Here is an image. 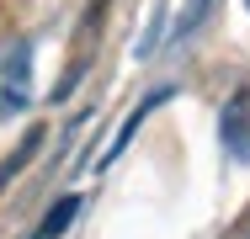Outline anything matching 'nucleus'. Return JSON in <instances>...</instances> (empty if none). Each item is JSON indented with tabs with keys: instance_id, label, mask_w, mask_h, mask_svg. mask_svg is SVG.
Masks as SVG:
<instances>
[{
	"instance_id": "nucleus-1",
	"label": "nucleus",
	"mask_w": 250,
	"mask_h": 239,
	"mask_svg": "<svg viewBox=\"0 0 250 239\" xmlns=\"http://www.w3.org/2000/svg\"><path fill=\"white\" fill-rule=\"evenodd\" d=\"M218 139H224V149H229L240 165H250V91H234L224 101V112H218Z\"/></svg>"
},
{
	"instance_id": "nucleus-2",
	"label": "nucleus",
	"mask_w": 250,
	"mask_h": 239,
	"mask_svg": "<svg viewBox=\"0 0 250 239\" xmlns=\"http://www.w3.org/2000/svg\"><path fill=\"white\" fill-rule=\"evenodd\" d=\"M27 106V43H16L5 53V80H0V112Z\"/></svg>"
},
{
	"instance_id": "nucleus-3",
	"label": "nucleus",
	"mask_w": 250,
	"mask_h": 239,
	"mask_svg": "<svg viewBox=\"0 0 250 239\" xmlns=\"http://www.w3.org/2000/svg\"><path fill=\"white\" fill-rule=\"evenodd\" d=\"M80 213H85V197H75V191H69V197H59L48 213L38 218V229H32L27 239H64V234H69V223H75Z\"/></svg>"
},
{
	"instance_id": "nucleus-4",
	"label": "nucleus",
	"mask_w": 250,
	"mask_h": 239,
	"mask_svg": "<svg viewBox=\"0 0 250 239\" xmlns=\"http://www.w3.org/2000/svg\"><path fill=\"white\" fill-rule=\"evenodd\" d=\"M160 101H170V85H165V91H149V96H144V101H139V106H133V117H128L123 128H117V139H112V149L101 154V170H106V165H117V154H123V149L133 143V133H139V122L149 117V112H154V106H160Z\"/></svg>"
},
{
	"instance_id": "nucleus-5",
	"label": "nucleus",
	"mask_w": 250,
	"mask_h": 239,
	"mask_svg": "<svg viewBox=\"0 0 250 239\" xmlns=\"http://www.w3.org/2000/svg\"><path fill=\"white\" fill-rule=\"evenodd\" d=\"M43 139H48V128H43V122H38V128H27V139L16 143V149L5 154V165H0V186H11V181H16L21 170H27V159H32V154L43 149Z\"/></svg>"
},
{
	"instance_id": "nucleus-6",
	"label": "nucleus",
	"mask_w": 250,
	"mask_h": 239,
	"mask_svg": "<svg viewBox=\"0 0 250 239\" xmlns=\"http://www.w3.org/2000/svg\"><path fill=\"white\" fill-rule=\"evenodd\" d=\"M208 11H213V0H187V11L176 16V43L197 32V27H202V16H208Z\"/></svg>"
},
{
	"instance_id": "nucleus-7",
	"label": "nucleus",
	"mask_w": 250,
	"mask_h": 239,
	"mask_svg": "<svg viewBox=\"0 0 250 239\" xmlns=\"http://www.w3.org/2000/svg\"><path fill=\"white\" fill-rule=\"evenodd\" d=\"M112 0H91V11L80 16V32H96V21H101V11H106Z\"/></svg>"
},
{
	"instance_id": "nucleus-8",
	"label": "nucleus",
	"mask_w": 250,
	"mask_h": 239,
	"mask_svg": "<svg viewBox=\"0 0 250 239\" xmlns=\"http://www.w3.org/2000/svg\"><path fill=\"white\" fill-rule=\"evenodd\" d=\"M245 5H250V0H245Z\"/></svg>"
}]
</instances>
